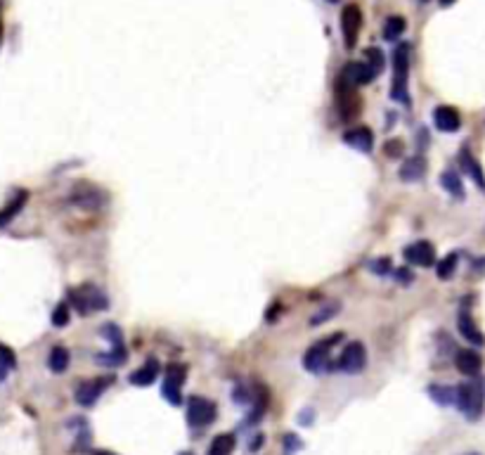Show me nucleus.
<instances>
[{
  "instance_id": "37998d69",
  "label": "nucleus",
  "mask_w": 485,
  "mask_h": 455,
  "mask_svg": "<svg viewBox=\"0 0 485 455\" xmlns=\"http://www.w3.org/2000/svg\"><path fill=\"white\" fill-rule=\"evenodd\" d=\"M92 455H114V453H107V451H95Z\"/></svg>"
},
{
  "instance_id": "79ce46f5",
  "label": "nucleus",
  "mask_w": 485,
  "mask_h": 455,
  "mask_svg": "<svg viewBox=\"0 0 485 455\" xmlns=\"http://www.w3.org/2000/svg\"><path fill=\"white\" fill-rule=\"evenodd\" d=\"M438 3H441V5H443V8H450V5H452V3H454V0H438Z\"/></svg>"
},
{
  "instance_id": "b1692460",
  "label": "nucleus",
  "mask_w": 485,
  "mask_h": 455,
  "mask_svg": "<svg viewBox=\"0 0 485 455\" xmlns=\"http://www.w3.org/2000/svg\"><path fill=\"white\" fill-rule=\"evenodd\" d=\"M341 311V304L339 301H327V304H322L320 308L315 311L313 315H310V325L317 327V325H322V322H327V320H332L334 315Z\"/></svg>"
},
{
  "instance_id": "09e8293b",
  "label": "nucleus",
  "mask_w": 485,
  "mask_h": 455,
  "mask_svg": "<svg viewBox=\"0 0 485 455\" xmlns=\"http://www.w3.org/2000/svg\"><path fill=\"white\" fill-rule=\"evenodd\" d=\"M469 455H476V453H469Z\"/></svg>"
},
{
  "instance_id": "ea45409f",
  "label": "nucleus",
  "mask_w": 485,
  "mask_h": 455,
  "mask_svg": "<svg viewBox=\"0 0 485 455\" xmlns=\"http://www.w3.org/2000/svg\"><path fill=\"white\" fill-rule=\"evenodd\" d=\"M301 422H303V424H310V411L303 413V415H301Z\"/></svg>"
},
{
  "instance_id": "dca6fc26",
  "label": "nucleus",
  "mask_w": 485,
  "mask_h": 455,
  "mask_svg": "<svg viewBox=\"0 0 485 455\" xmlns=\"http://www.w3.org/2000/svg\"><path fill=\"white\" fill-rule=\"evenodd\" d=\"M454 365H457V370L461 372V375L476 377L478 372H481L483 361H481V356H478L476 351L461 349V351H457V356H454Z\"/></svg>"
},
{
  "instance_id": "7ed1b4c3",
  "label": "nucleus",
  "mask_w": 485,
  "mask_h": 455,
  "mask_svg": "<svg viewBox=\"0 0 485 455\" xmlns=\"http://www.w3.org/2000/svg\"><path fill=\"white\" fill-rule=\"evenodd\" d=\"M334 105H337L339 119L353 121L362 109V102H360V95H357L355 85L346 83L343 78H337V85H334Z\"/></svg>"
},
{
  "instance_id": "ddd939ff",
  "label": "nucleus",
  "mask_w": 485,
  "mask_h": 455,
  "mask_svg": "<svg viewBox=\"0 0 485 455\" xmlns=\"http://www.w3.org/2000/svg\"><path fill=\"white\" fill-rule=\"evenodd\" d=\"M343 142L348 147L357 149V152L369 154V152H372V147H374V133L367 129V126H355V129H350V131H346V133H343Z\"/></svg>"
},
{
  "instance_id": "de8ad7c7",
  "label": "nucleus",
  "mask_w": 485,
  "mask_h": 455,
  "mask_svg": "<svg viewBox=\"0 0 485 455\" xmlns=\"http://www.w3.org/2000/svg\"><path fill=\"white\" fill-rule=\"evenodd\" d=\"M329 3H337V0H329Z\"/></svg>"
},
{
  "instance_id": "a19ab883",
  "label": "nucleus",
  "mask_w": 485,
  "mask_h": 455,
  "mask_svg": "<svg viewBox=\"0 0 485 455\" xmlns=\"http://www.w3.org/2000/svg\"><path fill=\"white\" fill-rule=\"evenodd\" d=\"M5 375H8V367L0 365V382H3V379H5Z\"/></svg>"
},
{
  "instance_id": "9b49d317",
  "label": "nucleus",
  "mask_w": 485,
  "mask_h": 455,
  "mask_svg": "<svg viewBox=\"0 0 485 455\" xmlns=\"http://www.w3.org/2000/svg\"><path fill=\"white\" fill-rule=\"evenodd\" d=\"M360 26H362V13L357 5H346L341 10V33H343V43L348 50L355 48L357 36H360Z\"/></svg>"
},
{
  "instance_id": "f257e3e1",
  "label": "nucleus",
  "mask_w": 485,
  "mask_h": 455,
  "mask_svg": "<svg viewBox=\"0 0 485 455\" xmlns=\"http://www.w3.org/2000/svg\"><path fill=\"white\" fill-rule=\"evenodd\" d=\"M409 48L407 43H400L393 53V81H391V97L402 105H407V74H409Z\"/></svg>"
},
{
  "instance_id": "423d86ee",
  "label": "nucleus",
  "mask_w": 485,
  "mask_h": 455,
  "mask_svg": "<svg viewBox=\"0 0 485 455\" xmlns=\"http://www.w3.org/2000/svg\"><path fill=\"white\" fill-rule=\"evenodd\" d=\"M218 408L216 403L209 399H201V396H192L187 401V422L192 427H209L211 422H216Z\"/></svg>"
},
{
  "instance_id": "1a4fd4ad",
  "label": "nucleus",
  "mask_w": 485,
  "mask_h": 455,
  "mask_svg": "<svg viewBox=\"0 0 485 455\" xmlns=\"http://www.w3.org/2000/svg\"><path fill=\"white\" fill-rule=\"evenodd\" d=\"M69 201H71V204H76V206H80V209L97 211V209H102V206L107 204L109 197H107L105 192H102L100 188H92V185H85V183H80V185H76V190L71 192Z\"/></svg>"
},
{
  "instance_id": "e433bc0d",
  "label": "nucleus",
  "mask_w": 485,
  "mask_h": 455,
  "mask_svg": "<svg viewBox=\"0 0 485 455\" xmlns=\"http://www.w3.org/2000/svg\"><path fill=\"white\" fill-rule=\"evenodd\" d=\"M395 278L400 280V282H405V285H407V282H412V280H414V275L409 273V270L402 268V270H398V273H395Z\"/></svg>"
},
{
  "instance_id": "cd10ccee",
  "label": "nucleus",
  "mask_w": 485,
  "mask_h": 455,
  "mask_svg": "<svg viewBox=\"0 0 485 455\" xmlns=\"http://www.w3.org/2000/svg\"><path fill=\"white\" fill-rule=\"evenodd\" d=\"M457 263H459V256L457 254H448L445 258H443L441 263L436 266V273L441 280H450L454 275V270H457Z\"/></svg>"
},
{
  "instance_id": "2eb2a0df",
  "label": "nucleus",
  "mask_w": 485,
  "mask_h": 455,
  "mask_svg": "<svg viewBox=\"0 0 485 455\" xmlns=\"http://www.w3.org/2000/svg\"><path fill=\"white\" fill-rule=\"evenodd\" d=\"M433 124H436V129L443 131V133H454L461 126V117L454 107L443 105V107H436V112H433Z\"/></svg>"
},
{
  "instance_id": "c03bdc74",
  "label": "nucleus",
  "mask_w": 485,
  "mask_h": 455,
  "mask_svg": "<svg viewBox=\"0 0 485 455\" xmlns=\"http://www.w3.org/2000/svg\"><path fill=\"white\" fill-rule=\"evenodd\" d=\"M0 38H3V22H0Z\"/></svg>"
},
{
  "instance_id": "f8f14e48",
  "label": "nucleus",
  "mask_w": 485,
  "mask_h": 455,
  "mask_svg": "<svg viewBox=\"0 0 485 455\" xmlns=\"http://www.w3.org/2000/svg\"><path fill=\"white\" fill-rule=\"evenodd\" d=\"M402 256H405V261L409 263V266L431 268L433 263H436V249H433V245H431V242H426V240L409 245L407 249L402 251Z\"/></svg>"
},
{
  "instance_id": "7c9ffc66",
  "label": "nucleus",
  "mask_w": 485,
  "mask_h": 455,
  "mask_svg": "<svg viewBox=\"0 0 485 455\" xmlns=\"http://www.w3.org/2000/svg\"><path fill=\"white\" fill-rule=\"evenodd\" d=\"M102 337H107L109 342H112V347L114 349H124V335H121V330L117 325H114V322H107L105 327H102Z\"/></svg>"
},
{
  "instance_id": "bb28decb",
  "label": "nucleus",
  "mask_w": 485,
  "mask_h": 455,
  "mask_svg": "<svg viewBox=\"0 0 485 455\" xmlns=\"http://www.w3.org/2000/svg\"><path fill=\"white\" fill-rule=\"evenodd\" d=\"M405 28H407V24L402 17H389V22H386V26H384V38L393 43V40H398L402 33H405Z\"/></svg>"
},
{
  "instance_id": "9d476101",
  "label": "nucleus",
  "mask_w": 485,
  "mask_h": 455,
  "mask_svg": "<svg viewBox=\"0 0 485 455\" xmlns=\"http://www.w3.org/2000/svg\"><path fill=\"white\" fill-rule=\"evenodd\" d=\"M185 377H187V367H185V365H178V363H173V365L166 367L164 387H161V391H164V396L169 399V403H173V406H180V403H182L180 387H182Z\"/></svg>"
},
{
  "instance_id": "aec40b11",
  "label": "nucleus",
  "mask_w": 485,
  "mask_h": 455,
  "mask_svg": "<svg viewBox=\"0 0 485 455\" xmlns=\"http://www.w3.org/2000/svg\"><path fill=\"white\" fill-rule=\"evenodd\" d=\"M459 164H461V169H464L466 174H469V176L473 178V181H476V185L485 192V176H483V169H481V164H478V161L471 157L469 149H461Z\"/></svg>"
},
{
  "instance_id": "473e14b6",
  "label": "nucleus",
  "mask_w": 485,
  "mask_h": 455,
  "mask_svg": "<svg viewBox=\"0 0 485 455\" xmlns=\"http://www.w3.org/2000/svg\"><path fill=\"white\" fill-rule=\"evenodd\" d=\"M405 152V142L400 140V138H393V140H386V145H384V154L389 159H395V157H400V154Z\"/></svg>"
},
{
  "instance_id": "5701e85b",
  "label": "nucleus",
  "mask_w": 485,
  "mask_h": 455,
  "mask_svg": "<svg viewBox=\"0 0 485 455\" xmlns=\"http://www.w3.org/2000/svg\"><path fill=\"white\" fill-rule=\"evenodd\" d=\"M235 434H218L216 439L211 441L209 453L206 455H232L235 451Z\"/></svg>"
},
{
  "instance_id": "4c0bfd02",
  "label": "nucleus",
  "mask_w": 485,
  "mask_h": 455,
  "mask_svg": "<svg viewBox=\"0 0 485 455\" xmlns=\"http://www.w3.org/2000/svg\"><path fill=\"white\" fill-rule=\"evenodd\" d=\"M277 313H282V306H280V304H275V306L268 311V315H265V318H268V322H273Z\"/></svg>"
},
{
  "instance_id": "39448f33",
  "label": "nucleus",
  "mask_w": 485,
  "mask_h": 455,
  "mask_svg": "<svg viewBox=\"0 0 485 455\" xmlns=\"http://www.w3.org/2000/svg\"><path fill=\"white\" fill-rule=\"evenodd\" d=\"M343 339V332H337V335L327 337V339H320L317 344H313L303 356V365L308 372H322L325 367L329 365V354H332L334 344Z\"/></svg>"
},
{
  "instance_id": "49530a36",
  "label": "nucleus",
  "mask_w": 485,
  "mask_h": 455,
  "mask_svg": "<svg viewBox=\"0 0 485 455\" xmlns=\"http://www.w3.org/2000/svg\"><path fill=\"white\" fill-rule=\"evenodd\" d=\"M419 3H429V0H419Z\"/></svg>"
},
{
  "instance_id": "4468645a",
  "label": "nucleus",
  "mask_w": 485,
  "mask_h": 455,
  "mask_svg": "<svg viewBox=\"0 0 485 455\" xmlns=\"http://www.w3.org/2000/svg\"><path fill=\"white\" fill-rule=\"evenodd\" d=\"M339 78H343L346 83L355 85V88H360V85L369 83V81L377 78V76H374V72L365 65V62H348V65L341 69Z\"/></svg>"
},
{
  "instance_id": "20e7f679",
  "label": "nucleus",
  "mask_w": 485,
  "mask_h": 455,
  "mask_svg": "<svg viewBox=\"0 0 485 455\" xmlns=\"http://www.w3.org/2000/svg\"><path fill=\"white\" fill-rule=\"evenodd\" d=\"M69 301L78 311L80 315L95 313V311H105L109 306V299L97 290L95 285H83L78 290L69 292Z\"/></svg>"
},
{
  "instance_id": "58836bf2",
  "label": "nucleus",
  "mask_w": 485,
  "mask_h": 455,
  "mask_svg": "<svg viewBox=\"0 0 485 455\" xmlns=\"http://www.w3.org/2000/svg\"><path fill=\"white\" fill-rule=\"evenodd\" d=\"M263 434H256V439H253V443H251V451H258V448L263 446Z\"/></svg>"
},
{
  "instance_id": "2f4dec72",
  "label": "nucleus",
  "mask_w": 485,
  "mask_h": 455,
  "mask_svg": "<svg viewBox=\"0 0 485 455\" xmlns=\"http://www.w3.org/2000/svg\"><path fill=\"white\" fill-rule=\"evenodd\" d=\"M69 320H71V311H69V304H57V308L53 311V325L55 327H65Z\"/></svg>"
},
{
  "instance_id": "f3484780",
  "label": "nucleus",
  "mask_w": 485,
  "mask_h": 455,
  "mask_svg": "<svg viewBox=\"0 0 485 455\" xmlns=\"http://www.w3.org/2000/svg\"><path fill=\"white\" fill-rule=\"evenodd\" d=\"M159 370H161L159 361L149 358L142 367H137L128 379H130V384H135V387H149V384H154V379L159 377Z\"/></svg>"
},
{
  "instance_id": "c9c22d12",
  "label": "nucleus",
  "mask_w": 485,
  "mask_h": 455,
  "mask_svg": "<svg viewBox=\"0 0 485 455\" xmlns=\"http://www.w3.org/2000/svg\"><path fill=\"white\" fill-rule=\"evenodd\" d=\"M284 441H287V455H291L296 448H301V441H296V436H293V434H287Z\"/></svg>"
},
{
  "instance_id": "412c9836",
  "label": "nucleus",
  "mask_w": 485,
  "mask_h": 455,
  "mask_svg": "<svg viewBox=\"0 0 485 455\" xmlns=\"http://www.w3.org/2000/svg\"><path fill=\"white\" fill-rule=\"evenodd\" d=\"M26 199H28V192H26V190H19V192L15 195V199L10 201L8 206H3V209H0V228L8 226V223L12 221V218L19 214L22 209H24Z\"/></svg>"
},
{
  "instance_id": "0eeeda50",
  "label": "nucleus",
  "mask_w": 485,
  "mask_h": 455,
  "mask_svg": "<svg viewBox=\"0 0 485 455\" xmlns=\"http://www.w3.org/2000/svg\"><path fill=\"white\" fill-rule=\"evenodd\" d=\"M367 365V349L362 342H350L348 347H346L341 351V356H339V363L337 367L343 372H348V375H357V372H362Z\"/></svg>"
},
{
  "instance_id": "a18cd8bd",
  "label": "nucleus",
  "mask_w": 485,
  "mask_h": 455,
  "mask_svg": "<svg viewBox=\"0 0 485 455\" xmlns=\"http://www.w3.org/2000/svg\"><path fill=\"white\" fill-rule=\"evenodd\" d=\"M180 455H194V453H180Z\"/></svg>"
},
{
  "instance_id": "c85d7f7f",
  "label": "nucleus",
  "mask_w": 485,
  "mask_h": 455,
  "mask_svg": "<svg viewBox=\"0 0 485 455\" xmlns=\"http://www.w3.org/2000/svg\"><path fill=\"white\" fill-rule=\"evenodd\" d=\"M126 358H128V354H126V347L124 349H114V351H109V354H100L97 356V363L100 365H121Z\"/></svg>"
},
{
  "instance_id": "4be33fe9",
  "label": "nucleus",
  "mask_w": 485,
  "mask_h": 455,
  "mask_svg": "<svg viewBox=\"0 0 485 455\" xmlns=\"http://www.w3.org/2000/svg\"><path fill=\"white\" fill-rule=\"evenodd\" d=\"M69 361H71V356H69V351L65 347H53V351L48 354V367L53 372H65L69 367Z\"/></svg>"
},
{
  "instance_id": "a211bd4d",
  "label": "nucleus",
  "mask_w": 485,
  "mask_h": 455,
  "mask_svg": "<svg viewBox=\"0 0 485 455\" xmlns=\"http://www.w3.org/2000/svg\"><path fill=\"white\" fill-rule=\"evenodd\" d=\"M459 332H461V337L466 339V342H471V344H476V347H485V335L481 330H478V325L473 322V318L466 311H461L459 313Z\"/></svg>"
},
{
  "instance_id": "f03ea898",
  "label": "nucleus",
  "mask_w": 485,
  "mask_h": 455,
  "mask_svg": "<svg viewBox=\"0 0 485 455\" xmlns=\"http://www.w3.org/2000/svg\"><path fill=\"white\" fill-rule=\"evenodd\" d=\"M454 391H457V396H454V406H457L466 417L478 420L483 415V387L478 379L459 384Z\"/></svg>"
},
{
  "instance_id": "393cba45",
  "label": "nucleus",
  "mask_w": 485,
  "mask_h": 455,
  "mask_svg": "<svg viewBox=\"0 0 485 455\" xmlns=\"http://www.w3.org/2000/svg\"><path fill=\"white\" fill-rule=\"evenodd\" d=\"M429 396L438 403V406H454V396H457V391H454V387L431 384V387H429Z\"/></svg>"
},
{
  "instance_id": "6ab92c4d",
  "label": "nucleus",
  "mask_w": 485,
  "mask_h": 455,
  "mask_svg": "<svg viewBox=\"0 0 485 455\" xmlns=\"http://www.w3.org/2000/svg\"><path fill=\"white\" fill-rule=\"evenodd\" d=\"M426 174V159L417 154V157L407 159L405 164L400 166V178L405 183H414V181H421Z\"/></svg>"
},
{
  "instance_id": "f704fd0d",
  "label": "nucleus",
  "mask_w": 485,
  "mask_h": 455,
  "mask_svg": "<svg viewBox=\"0 0 485 455\" xmlns=\"http://www.w3.org/2000/svg\"><path fill=\"white\" fill-rule=\"evenodd\" d=\"M369 268H372V273L377 275H389L391 273V258H377V261L369 263Z\"/></svg>"
},
{
  "instance_id": "72a5a7b5",
  "label": "nucleus",
  "mask_w": 485,
  "mask_h": 455,
  "mask_svg": "<svg viewBox=\"0 0 485 455\" xmlns=\"http://www.w3.org/2000/svg\"><path fill=\"white\" fill-rule=\"evenodd\" d=\"M0 365H5L8 370L17 367V354L10 347H5V344H0Z\"/></svg>"
},
{
  "instance_id": "6e6552de",
  "label": "nucleus",
  "mask_w": 485,
  "mask_h": 455,
  "mask_svg": "<svg viewBox=\"0 0 485 455\" xmlns=\"http://www.w3.org/2000/svg\"><path fill=\"white\" fill-rule=\"evenodd\" d=\"M114 384V377H97V379H85L76 387V403L83 408L95 406L105 391Z\"/></svg>"
},
{
  "instance_id": "a878e982",
  "label": "nucleus",
  "mask_w": 485,
  "mask_h": 455,
  "mask_svg": "<svg viewBox=\"0 0 485 455\" xmlns=\"http://www.w3.org/2000/svg\"><path fill=\"white\" fill-rule=\"evenodd\" d=\"M441 183H443V188L452 195V197H459V199L464 197V185H461L457 171H445V174L441 176Z\"/></svg>"
},
{
  "instance_id": "c756f323",
  "label": "nucleus",
  "mask_w": 485,
  "mask_h": 455,
  "mask_svg": "<svg viewBox=\"0 0 485 455\" xmlns=\"http://www.w3.org/2000/svg\"><path fill=\"white\" fill-rule=\"evenodd\" d=\"M365 57H367V67L374 72V76L384 72V53H381L379 48H367Z\"/></svg>"
}]
</instances>
